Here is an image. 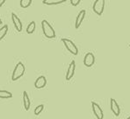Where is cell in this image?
Listing matches in <instances>:
<instances>
[{
	"label": "cell",
	"mask_w": 130,
	"mask_h": 119,
	"mask_svg": "<svg viewBox=\"0 0 130 119\" xmlns=\"http://www.w3.org/2000/svg\"><path fill=\"white\" fill-rule=\"evenodd\" d=\"M129 47H130V45H129Z\"/></svg>",
	"instance_id": "obj_23"
},
{
	"label": "cell",
	"mask_w": 130,
	"mask_h": 119,
	"mask_svg": "<svg viewBox=\"0 0 130 119\" xmlns=\"http://www.w3.org/2000/svg\"><path fill=\"white\" fill-rule=\"evenodd\" d=\"M104 8H105V1L104 0H96L93 3V10L97 15L100 16L103 13Z\"/></svg>",
	"instance_id": "obj_4"
},
{
	"label": "cell",
	"mask_w": 130,
	"mask_h": 119,
	"mask_svg": "<svg viewBox=\"0 0 130 119\" xmlns=\"http://www.w3.org/2000/svg\"><path fill=\"white\" fill-rule=\"evenodd\" d=\"M85 16H86V11L85 10H81V11H79V13L78 14L77 18H76V21H75L76 29H78V28L80 27V25L82 24L84 19H85Z\"/></svg>",
	"instance_id": "obj_10"
},
{
	"label": "cell",
	"mask_w": 130,
	"mask_h": 119,
	"mask_svg": "<svg viewBox=\"0 0 130 119\" xmlns=\"http://www.w3.org/2000/svg\"><path fill=\"white\" fill-rule=\"evenodd\" d=\"M35 29H36V23L34 21H31V23L28 25V27L26 28V33L29 34H31L34 33Z\"/></svg>",
	"instance_id": "obj_15"
},
{
	"label": "cell",
	"mask_w": 130,
	"mask_h": 119,
	"mask_svg": "<svg viewBox=\"0 0 130 119\" xmlns=\"http://www.w3.org/2000/svg\"><path fill=\"white\" fill-rule=\"evenodd\" d=\"M8 33V25H5L0 28V40H2L5 37V35Z\"/></svg>",
	"instance_id": "obj_16"
},
{
	"label": "cell",
	"mask_w": 130,
	"mask_h": 119,
	"mask_svg": "<svg viewBox=\"0 0 130 119\" xmlns=\"http://www.w3.org/2000/svg\"><path fill=\"white\" fill-rule=\"evenodd\" d=\"M41 25H42V31H43L45 37L48 38V39H54L56 37V33L53 27L51 25V24L48 21H46L45 19H44L41 22Z\"/></svg>",
	"instance_id": "obj_1"
},
{
	"label": "cell",
	"mask_w": 130,
	"mask_h": 119,
	"mask_svg": "<svg viewBox=\"0 0 130 119\" xmlns=\"http://www.w3.org/2000/svg\"><path fill=\"white\" fill-rule=\"evenodd\" d=\"M31 0H21L20 1V6L22 8H27L31 5Z\"/></svg>",
	"instance_id": "obj_17"
},
{
	"label": "cell",
	"mask_w": 130,
	"mask_h": 119,
	"mask_svg": "<svg viewBox=\"0 0 130 119\" xmlns=\"http://www.w3.org/2000/svg\"><path fill=\"white\" fill-rule=\"evenodd\" d=\"M43 110H44V105L43 104H40V105L36 107V109L34 110V114L38 116V115H39L42 111H43Z\"/></svg>",
	"instance_id": "obj_18"
},
{
	"label": "cell",
	"mask_w": 130,
	"mask_h": 119,
	"mask_svg": "<svg viewBox=\"0 0 130 119\" xmlns=\"http://www.w3.org/2000/svg\"><path fill=\"white\" fill-rule=\"evenodd\" d=\"M0 25H2V20L0 19Z\"/></svg>",
	"instance_id": "obj_21"
},
{
	"label": "cell",
	"mask_w": 130,
	"mask_h": 119,
	"mask_svg": "<svg viewBox=\"0 0 130 119\" xmlns=\"http://www.w3.org/2000/svg\"><path fill=\"white\" fill-rule=\"evenodd\" d=\"M92 109H93V114L95 115V116L97 117V119H103L104 115L103 111L101 110V108L100 107V105L98 103H96L94 102H92Z\"/></svg>",
	"instance_id": "obj_5"
},
{
	"label": "cell",
	"mask_w": 130,
	"mask_h": 119,
	"mask_svg": "<svg viewBox=\"0 0 130 119\" xmlns=\"http://www.w3.org/2000/svg\"><path fill=\"white\" fill-rule=\"evenodd\" d=\"M25 72V67L22 62H19V63L16 65V67L14 68V70L12 72V76H11V80L13 82L19 80V78H21L24 75Z\"/></svg>",
	"instance_id": "obj_2"
},
{
	"label": "cell",
	"mask_w": 130,
	"mask_h": 119,
	"mask_svg": "<svg viewBox=\"0 0 130 119\" xmlns=\"http://www.w3.org/2000/svg\"><path fill=\"white\" fill-rule=\"evenodd\" d=\"M46 85V78L45 76H39L34 82V86L36 88H43Z\"/></svg>",
	"instance_id": "obj_11"
},
{
	"label": "cell",
	"mask_w": 130,
	"mask_h": 119,
	"mask_svg": "<svg viewBox=\"0 0 130 119\" xmlns=\"http://www.w3.org/2000/svg\"><path fill=\"white\" fill-rule=\"evenodd\" d=\"M127 119H130V116H129V117H127Z\"/></svg>",
	"instance_id": "obj_22"
},
{
	"label": "cell",
	"mask_w": 130,
	"mask_h": 119,
	"mask_svg": "<svg viewBox=\"0 0 130 119\" xmlns=\"http://www.w3.org/2000/svg\"><path fill=\"white\" fill-rule=\"evenodd\" d=\"M62 42H63V44L65 45L66 48H67V50L70 52L71 54H73V55H77L78 54H79V50H78V47L76 46V45L74 43H73L72 40H70L68 39H62Z\"/></svg>",
	"instance_id": "obj_3"
},
{
	"label": "cell",
	"mask_w": 130,
	"mask_h": 119,
	"mask_svg": "<svg viewBox=\"0 0 130 119\" xmlns=\"http://www.w3.org/2000/svg\"><path fill=\"white\" fill-rule=\"evenodd\" d=\"M11 19H12V23L16 28V30H17L18 32H21L22 28H23V25H22V22L20 19H19L15 13H12L11 14Z\"/></svg>",
	"instance_id": "obj_9"
},
{
	"label": "cell",
	"mask_w": 130,
	"mask_h": 119,
	"mask_svg": "<svg viewBox=\"0 0 130 119\" xmlns=\"http://www.w3.org/2000/svg\"><path fill=\"white\" fill-rule=\"evenodd\" d=\"M5 3V0H0V7H1Z\"/></svg>",
	"instance_id": "obj_20"
},
{
	"label": "cell",
	"mask_w": 130,
	"mask_h": 119,
	"mask_svg": "<svg viewBox=\"0 0 130 119\" xmlns=\"http://www.w3.org/2000/svg\"><path fill=\"white\" fill-rule=\"evenodd\" d=\"M65 2V0H44L43 4L47 5H59Z\"/></svg>",
	"instance_id": "obj_14"
},
{
	"label": "cell",
	"mask_w": 130,
	"mask_h": 119,
	"mask_svg": "<svg viewBox=\"0 0 130 119\" xmlns=\"http://www.w3.org/2000/svg\"><path fill=\"white\" fill-rule=\"evenodd\" d=\"M23 102H24V107H25V110H29L30 106H31V102H30V98L28 96V93L26 91L23 92Z\"/></svg>",
	"instance_id": "obj_12"
},
{
	"label": "cell",
	"mask_w": 130,
	"mask_h": 119,
	"mask_svg": "<svg viewBox=\"0 0 130 119\" xmlns=\"http://www.w3.org/2000/svg\"><path fill=\"white\" fill-rule=\"evenodd\" d=\"M12 97V93L6 91V90H0V98L2 99H8Z\"/></svg>",
	"instance_id": "obj_13"
},
{
	"label": "cell",
	"mask_w": 130,
	"mask_h": 119,
	"mask_svg": "<svg viewBox=\"0 0 130 119\" xmlns=\"http://www.w3.org/2000/svg\"><path fill=\"white\" fill-rule=\"evenodd\" d=\"M70 3H71V5H73V6H77V5L80 3V0H71Z\"/></svg>",
	"instance_id": "obj_19"
},
{
	"label": "cell",
	"mask_w": 130,
	"mask_h": 119,
	"mask_svg": "<svg viewBox=\"0 0 130 119\" xmlns=\"http://www.w3.org/2000/svg\"><path fill=\"white\" fill-rule=\"evenodd\" d=\"M83 61H84V65L86 67H87V68H90V67L93 66L95 62V57H94V55H93V54L87 53L85 55V57H84Z\"/></svg>",
	"instance_id": "obj_6"
},
{
	"label": "cell",
	"mask_w": 130,
	"mask_h": 119,
	"mask_svg": "<svg viewBox=\"0 0 130 119\" xmlns=\"http://www.w3.org/2000/svg\"><path fill=\"white\" fill-rule=\"evenodd\" d=\"M75 68H76L75 61L73 60V61L70 63V65L68 67V69H67V74H66V80L67 81H70L73 77L74 73H75Z\"/></svg>",
	"instance_id": "obj_8"
},
{
	"label": "cell",
	"mask_w": 130,
	"mask_h": 119,
	"mask_svg": "<svg viewBox=\"0 0 130 119\" xmlns=\"http://www.w3.org/2000/svg\"><path fill=\"white\" fill-rule=\"evenodd\" d=\"M110 108H111L112 112H113L115 116H120V114H121V109H120L119 104L117 103V102L115 101V99H113V98L110 99Z\"/></svg>",
	"instance_id": "obj_7"
}]
</instances>
